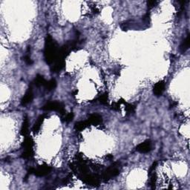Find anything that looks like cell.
<instances>
[{
    "label": "cell",
    "mask_w": 190,
    "mask_h": 190,
    "mask_svg": "<svg viewBox=\"0 0 190 190\" xmlns=\"http://www.w3.org/2000/svg\"><path fill=\"white\" fill-rule=\"evenodd\" d=\"M44 87L48 91H49V92L54 90V89L57 87V82L54 79H51V80L49 81H47Z\"/></svg>",
    "instance_id": "obj_15"
},
{
    "label": "cell",
    "mask_w": 190,
    "mask_h": 190,
    "mask_svg": "<svg viewBox=\"0 0 190 190\" xmlns=\"http://www.w3.org/2000/svg\"><path fill=\"white\" fill-rule=\"evenodd\" d=\"M125 105H126L125 109H126L127 114H129V115H131V114L134 113V111H135V106L132 105V104L126 103V102H125Z\"/></svg>",
    "instance_id": "obj_18"
},
{
    "label": "cell",
    "mask_w": 190,
    "mask_h": 190,
    "mask_svg": "<svg viewBox=\"0 0 190 190\" xmlns=\"http://www.w3.org/2000/svg\"><path fill=\"white\" fill-rule=\"evenodd\" d=\"M189 45H190V35L189 34L187 35V38L184 39V40L183 41V43H182L181 45H180V52L181 53L186 52V51L189 49Z\"/></svg>",
    "instance_id": "obj_12"
},
{
    "label": "cell",
    "mask_w": 190,
    "mask_h": 190,
    "mask_svg": "<svg viewBox=\"0 0 190 190\" xmlns=\"http://www.w3.org/2000/svg\"><path fill=\"white\" fill-rule=\"evenodd\" d=\"M44 119H45L44 115H40L39 117H38L37 121H36L35 123H34L33 129H32V130H33V132L34 133H37L39 132V129H40L42 126V124H43V121H44Z\"/></svg>",
    "instance_id": "obj_11"
},
{
    "label": "cell",
    "mask_w": 190,
    "mask_h": 190,
    "mask_svg": "<svg viewBox=\"0 0 190 190\" xmlns=\"http://www.w3.org/2000/svg\"><path fill=\"white\" fill-rule=\"evenodd\" d=\"M152 149V144L150 140H146L136 146V151L140 153H148Z\"/></svg>",
    "instance_id": "obj_5"
},
{
    "label": "cell",
    "mask_w": 190,
    "mask_h": 190,
    "mask_svg": "<svg viewBox=\"0 0 190 190\" xmlns=\"http://www.w3.org/2000/svg\"><path fill=\"white\" fill-rule=\"evenodd\" d=\"M102 117L98 114H93L90 115L88 120V122L90 125H94V126H98L102 123Z\"/></svg>",
    "instance_id": "obj_8"
},
{
    "label": "cell",
    "mask_w": 190,
    "mask_h": 190,
    "mask_svg": "<svg viewBox=\"0 0 190 190\" xmlns=\"http://www.w3.org/2000/svg\"><path fill=\"white\" fill-rule=\"evenodd\" d=\"M28 129H29V120H28V116H25L22 123V128H21L20 133L22 136L26 137L28 134Z\"/></svg>",
    "instance_id": "obj_10"
},
{
    "label": "cell",
    "mask_w": 190,
    "mask_h": 190,
    "mask_svg": "<svg viewBox=\"0 0 190 190\" xmlns=\"http://www.w3.org/2000/svg\"><path fill=\"white\" fill-rule=\"evenodd\" d=\"M46 80H45L43 76H42L40 75H37V77H35L34 80V84L36 85V86L39 87V86H45V83H46Z\"/></svg>",
    "instance_id": "obj_13"
},
{
    "label": "cell",
    "mask_w": 190,
    "mask_h": 190,
    "mask_svg": "<svg viewBox=\"0 0 190 190\" xmlns=\"http://www.w3.org/2000/svg\"><path fill=\"white\" fill-rule=\"evenodd\" d=\"M165 87H166V83H165V82L163 80L159 81L158 83H157L153 87L154 94L157 97L161 96V95L163 94V92H164Z\"/></svg>",
    "instance_id": "obj_7"
},
{
    "label": "cell",
    "mask_w": 190,
    "mask_h": 190,
    "mask_svg": "<svg viewBox=\"0 0 190 190\" xmlns=\"http://www.w3.org/2000/svg\"><path fill=\"white\" fill-rule=\"evenodd\" d=\"M42 109L44 111H57L62 115H66V111L64 109V105L59 101H50L43 106Z\"/></svg>",
    "instance_id": "obj_3"
},
{
    "label": "cell",
    "mask_w": 190,
    "mask_h": 190,
    "mask_svg": "<svg viewBox=\"0 0 190 190\" xmlns=\"http://www.w3.org/2000/svg\"><path fill=\"white\" fill-rule=\"evenodd\" d=\"M149 176H151V178H150V186H151L152 189H155V183H156L157 181V174L155 172H153Z\"/></svg>",
    "instance_id": "obj_17"
},
{
    "label": "cell",
    "mask_w": 190,
    "mask_h": 190,
    "mask_svg": "<svg viewBox=\"0 0 190 190\" xmlns=\"http://www.w3.org/2000/svg\"><path fill=\"white\" fill-rule=\"evenodd\" d=\"M89 123L88 121H79V122L75 123V129L76 131H78V132H81L83 131L85 128H87L89 126Z\"/></svg>",
    "instance_id": "obj_14"
},
{
    "label": "cell",
    "mask_w": 190,
    "mask_h": 190,
    "mask_svg": "<svg viewBox=\"0 0 190 190\" xmlns=\"http://www.w3.org/2000/svg\"><path fill=\"white\" fill-rule=\"evenodd\" d=\"M34 99V92H33V86L32 84L28 87V90L26 91L24 97L21 100V104L22 106H26L29 104Z\"/></svg>",
    "instance_id": "obj_6"
},
{
    "label": "cell",
    "mask_w": 190,
    "mask_h": 190,
    "mask_svg": "<svg viewBox=\"0 0 190 190\" xmlns=\"http://www.w3.org/2000/svg\"><path fill=\"white\" fill-rule=\"evenodd\" d=\"M59 49L57 48V44L51 36L47 35L45 39L44 58L47 64H53L56 60L57 57Z\"/></svg>",
    "instance_id": "obj_1"
},
{
    "label": "cell",
    "mask_w": 190,
    "mask_h": 190,
    "mask_svg": "<svg viewBox=\"0 0 190 190\" xmlns=\"http://www.w3.org/2000/svg\"><path fill=\"white\" fill-rule=\"evenodd\" d=\"M120 163L119 162H115L111 165L109 168L106 169L102 174V178L104 181L106 182L114 177L117 176L120 174Z\"/></svg>",
    "instance_id": "obj_2"
},
{
    "label": "cell",
    "mask_w": 190,
    "mask_h": 190,
    "mask_svg": "<svg viewBox=\"0 0 190 190\" xmlns=\"http://www.w3.org/2000/svg\"><path fill=\"white\" fill-rule=\"evenodd\" d=\"M22 147L24 148V150H30L33 151L34 147V140L31 137H25L24 142H22Z\"/></svg>",
    "instance_id": "obj_9"
},
{
    "label": "cell",
    "mask_w": 190,
    "mask_h": 190,
    "mask_svg": "<svg viewBox=\"0 0 190 190\" xmlns=\"http://www.w3.org/2000/svg\"><path fill=\"white\" fill-rule=\"evenodd\" d=\"M74 113L73 112H70V113L66 114V115H65L64 117H63V121L66 123H70L71 122L72 120H73L74 119Z\"/></svg>",
    "instance_id": "obj_19"
},
{
    "label": "cell",
    "mask_w": 190,
    "mask_h": 190,
    "mask_svg": "<svg viewBox=\"0 0 190 190\" xmlns=\"http://www.w3.org/2000/svg\"><path fill=\"white\" fill-rule=\"evenodd\" d=\"M157 164V162H154V163H152V165L151 167H150V168H149V175H150V174L152 173L153 172H155V168H156Z\"/></svg>",
    "instance_id": "obj_22"
},
{
    "label": "cell",
    "mask_w": 190,
    "mask_h": 190,
    "mask_svg": "<svg viewBox=\"0 0 190 190\" xmlns=\"http://www.w3.org/2000/svg\"><path fill=\"white\" fill-rule=\"evenodd\" d=\"M30 51H31V47L28 46L27 50V54H26L25 56L24 57V61L25 62V63L28 65V66H31V65L33 64V61H32L31 57H30Z\"/></svg>",
    "instance_id": "obj_16"
},
{
    "label": "cell",
    "mask_w": 190,
    "mask_h": 190,
    "mask_svg": "<svg viewBox=\"0 0 190 190\" xmlns=\"http://www.w3.org/2000/svg\"><path fill=\"white\" fill-rule=\"evenodd\" d=\"M99 102H100L101 104H103V105H106L108 102V94L105 93V94L100 95L98 98Z\"/></svg>",
    "instance_id": "obj_20"
},
{
    "label": "cell",
    "mask_w": 190,
    "mask_h": 190,
    "mask_svg": "<svg viewBox=\"0 0 190 190\" xmlns=\"http://www.w3.org/2000/svg\"><path fill=\"white\" fill-rule=\"evenodd\" d=\"M51 167L48 166V165H42V166H39L37 169L34 168H31L28 172L27 176L29 174H35L37 177H43L47 175L51 172Z\"/></svg>",
    "instance_id": "obj_4"
},
{
    "label": "cell",
    "mask_w": 190,
    "mask_h": 190,
    "mask_svg": "<svg viewBox=\"0 0 190 190\" xmlns=\"http://www.w3.org/2000/svg\"><path fill=\"white\" fill-rule=\"evenodd\" d=\"M158 3L157 1H148L147 2V5H148V7H149V9L152 8L155 6V5H157V4Z\"/></svg>",
    "instance_id": "obj_21"
}]
</instances>
